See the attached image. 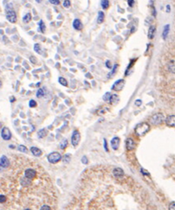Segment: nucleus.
<instances>
[{
	"label": "nucleus",
	"mask_w": 175,
	"mask_h": 210,
	"mask_svg": "<svg viewBox=\"0 0 175 210\" xmlns=\"http://www.w3.org/2000/svg\"><path fill=\"white\" fill-rule=\"evenodd\" d=\"M18 150H19L20 152H23V153H27V152H28V149L24 145H19V147H18Z\"/></svg>",
	"instance_id": "obj_28"
},
{
	"label": "nucleus",
	"mask_w": 175,
	"mask_h": 210,
	"mask_svg": "<svg viewBox=\"0 0 175 210\" xmlns=\"http://www.w3.org/2000/svg\"><path fill=\"white\" fill-rule=\"evenodd\" d=\"M171 10V8H170V6L169 5H167L166 6V12L167 13H169Z\"/></svg>",
	"instance_id": "obj_47"
},
{
	"label": "nucleus",
	"mask_w": 175,
	"mask_h": 210,
	"mask_svg": "<svg viewBox=\"0 0 175 210\" xmlns=\"http://www.w3.org/2000/svg\"><path fill=\"white\" fill-rule=\"evenodd\" d=\"M34 50L36 52H37L38 54H40L41 53V47L39 44L36 43L34 46Z\"/></svg>",
	"instance_id": "obj_29"
},
{
	"label": "nucleus",
	"mask_w": 175,
	"mask_h": 210,
	"mask_svg": "<svg viewBox=\"0 0 175 210\" xmlns=\"http://www.w3.org/2000/svg\"><path fill=\"white\" fill-rule=\"evenodd\" d=\"M125 146L128 151H132V150H133L135 147V143L134 141L131 138H127L125 141Z\"/></svg>",
	"instance_id": "obj_9"
},
{
	"label": "nucleus",
	"mask_w": 175,
	"mask_h": 210,
	"mask_svg": "<svg viewBox=\"0 0 175 210\" xmlns=\"http://www.w3.org/2000/svg\"><path fill=\"white\" fill-rule=\"evenodd\" d=\"M141 104H142V101H141V100H137L136 101H135V105L137 106H140Z\"/></svg>",
	"instance_id": "obj_45"
},
{
	"label": "nucleus",
	"mask_w": 175,
	"mask_h": 210,
	"mask_svg": "<svg viewBox=\"0 0 175 210\" xmlns=\"http://www.w3.org/2000/svg\"><path fill=\"white\" fill-rule=\"evenodd\" d=\"M36 1L37 3H40L42 1V0H36Z\"/></svg>",
	"instance_id": "obj_48"
},
{
	"label": "nucleus",
	"mask_w": 175,
	"mask_h": 210,
	"mask_svg": "<svg viewBox=\"0 0 175 210\" xmlns=\"http://www.w3.org/2000/svg\"><path fill=\"white\" fill-rule=\"evenodd\" d=\"M49 2L51 4H53L55 5H58L60 4V1L59 0H49Z\"/></svg>",
	"instance_id": "obj_39"
},
{
	"label": "nucleus",
	"mask_w": 175,
	"mask_h": 210,
	"mask_svg": "<svg viewBox=\"0 0 175 210\" xmlns=\"http://www.w3.org/2000/svg\"><path fill=\"white\" fill-rule=\"evenodd\" d=\"M111 96V95L110 92H106V93L105 94V95L103 96V101L109 102V98H110Z\"/></svg>",
	"instance_id": "obj_31"
},
{
	"label": "nucleus",
	"mask_w": 175,
	"mask_h": 210,
	"mask_svg": "<svg viewBox=\"0 0 175 210\" xmlns=\"http://www.w3.org/2000/svg\"><path fill=\"white\" fill-rule=\"evenodd\" d=\"M59 82L60 83V84L63 85V86H68V82H67V80L65 79L64 78H62V77L59 78Z\"/></svg>",
	"instance_id": "obj_26"
},
{
	"label": "nucleus",
	"mask_w": 175,
	"mask_h": 210,
	"mask_svg": "<svg viewBox=\"0 0 175 210\" xmlns=\"http://www.w3.org/2000/svg\"><path fill=\"white\" fill-rule=\"evenodd\" d=\"M165 120V116L162 113L155 114L150 118V122L154 126H158L161 124Z\"/></svg>",
	"instance_id": "obj_2"
},
{
	"label": "nucleus",
	"mask_w": 175,
	"mask_h": 210,
	"mask_svg": "<svg viewBox=\"0 0 175 210\" xmlns=\"http://www.w3.org/2000/svg\"><path fill=\"white\" fill-rule=\"evenodd\" d=\"M169 210H175V202H172L169 205Z\"/></svg>",
	"instance_id": "obj_41"
},
{
	"label": "nucleus",
	"mask_w": 175,
	"mask_h": 210,
	"mask_svg": "<svg viewBox=\"0 0 175 210\" xmlns=\"http://www.w3.org/2000/svg\"><path fill=\"white\" fill-rule=\"evenodd\" d=\"M118 65H117V64H115V65H114V68H112V71L111 72H109V74H108V77L110 78V77H111L112 75H114V74H115V73L116 72V71H117V68H118Z\"/></svg>",
	"instance_id": "obj_27"
},
{
	"label": "nucleus",
	"mask_w": 175,
	"mask_h": 210,
	"mask_svg": "<svg viewBox=\"0 0 175 210\" xmlns=\"http://www.w3.org/2000/svg\"><path fill=\"white\" fill-rule=\"evenodd\" d=\"M125 84V81L124 79H121L117 80L112 85V89L115 91H121L123 89V88L124 87Z\"/></svg>",
	"instance_id": "obj_4"
},
{
	"label": "nucleus",
	"mask_w": 175,
	"mask_h": 210,
	"mask_svg": "<svg viewBox=\"0 0 175 210\" xmlns=\"http://www.w3.org/2000/svg\"><path fill=\"white\" fill-rule=\"evenodd\" d=\"M31 14L29 13H27L23 17V22L25 23H29L30 21H31Z\"/></svg>",
	"instance_id": "obj_22"
},
{
	"label": "nucleus",
	"mask_w": 175,
	"mask_h": 210,
	"mask_svg": "<svg viewBox=\"0 0 175 210\" xmlns=\"http://www.w3.org/2000/svg\"><path fill=\"white\" fill-rule=\"evenodd\" d=\"M63 6L66 8H69L71 7V2L69 0H65L63 3Z\"/></svg>",
	"instance_id": "obj_33"
},
{
	"label": "nucleus",
	"mask_w": 175,
	"mask_h": 210,
	"mask_svg": "<svg viewBox=\"0 0 175 210\" xmlns=\"http://www.w3.org/2000/svg\"><path fill=\"white\" fill-rule=\"evenodd\" d=\"M47 134H48V131L46 130L45 129H41L37 133L38 137L40 138H44L45 136H46Z\"/></svg>",
	"instance_id": "obj_21"
},
{
	"label": "nucleus",
	"mask_w": 175,
	"mask_h": 210,
	"mask_svg": "<svg viewBox=\"0 0 175 210\" xmlns=\"http://www.w3.org/2000/svg\"><path fill=\"white\" fill-rule=\"evenodd\" d=\"M120 138L118 137H115L111 141V145L113 150H117L120 146Z\"/></svg>",
	"instance_id": "obj_11"
},
{
	"label": "nucleus",
	"mask_w": 175,
	"mask_h": 210,
	"mask_svg": "<svg viewBox=\"0 0 175 210\" xmlns=\"http://www.w3.org/2000/svg\"><path fill=\"white\" fill-rule=\"evenodd\" d=\"M80 139V135L79 132L77 130H75L73 132L72 138H71V142L72 144L74 147H76L78 145Z\"/></svg>",
	"instance_id": "obj_5"
},
{
	"label": "nucleus",
	"mask_w": 175,
	"mask_h": 210,
	"mask_svg": "<svg viewBox=\"0 0 175 210\" xmlns=\"http://www.w3.org/2000/svg\"><path fill=\"white\" fill-rule=\"evenodd\" d=\"M36 105H37V103H36V101H34V100H31L29 101V106L31 108H33L35 107Z\"/></svg>",
	"instance_id": "obj_34"
},
{
	"label": "nucleus",
	"mask_w": 175,
	"mask_h": 210,
	"mask_svg": "<svg viewBox=\"0 0 175 210\" xmlns=\"http://www.w3.org/2000/svg\"><path fill=\"white\" fill-rule=\"evenodd\" d=\"M50 207L46 205H44L43 206H42L40 208V210H50Z\"/></svg>",
	"instance_id": "obj_46"
},
{
	"label": "nucleus",
	"mask_w": 175,
	"mask_h": 210,
	"mask_svg": "<svg viewBox=\"0 0 175 210\" xmlns=\"http://www.w3.org/2000/svg\"><path fill=\"white\" fill-rule=\"evenodd\" d=\"M39 28H40V31L42 32V33H45V30H46V26L42 20H41L39 21Z\"/></svg>",
	"instance_id": "obj_25"
},
{
	"label": "nucleus",
	"mask_w": 175,
	"mask_h": 210,
	"mask_svg": "<svg viewBox=\"0 0 175 210\" xmlns=\"http://www.w3.org/2000/svg\"><path fill=\"white\" fill-rule=\"evenodd\" d=\"M30 62H31V63H33V64H36V63H37V59H36V57H35L34 56H30Z\"/></svg>",
	"instance_id": "obj_38"
},
{
	"label": "nucleus",
	"mask_w": 175,
	"mask_h": 210,
	"mask_svg": "<svg viewBox=\"0 0 175 210\" xmlns=\"http://www.w3.org/2000/svg\"><path fill=\"white\" fill-rule=\"evenodd\" d=\"M36 171L33 169L28 168L24 172V176L26 179L29 180H33L36 176Z\"/></svg>",
	"instance_id": "obj_6"
},
{
	"label": "nucleus",
	"mask_w": 175,
	"mask_h": 210,
	"mask_svg": "<svg viewBox=\"0 0 175 210\" xmlns=\"http://www.w3.org/2000/svg\"><path fill=\"white\" fill-rule=\"evenodd\" d=\"M30 151H31L32 154L34 155V156H36V157H39V156H40L41 155H42V150H41L40 149L37 148V147H31V148H30Z\"/></svg>",
	"instance_id": "obj_16"
},
{
	"label": "nucleus",
	"mask_w": 175,
	"mask_h": 210,
	"mask_svg": "<svg viewBox=\"0 0 175 210\" xmlns=\"http://www.w3.org/2000/svg\"><path fill=\"white\" fill-rule=\"evenodd\" d=\"M119 97H118L117 94H112V95L111 96L110 98H109V103L110 104L113 105H117L118 104V103H119Z\"/></svg>",
	"instance_id": "obj_15"
},
{
	"label": "nucleus",
	"mask_w": 175,
	"mask_h": 210,
	"mask_svg": "<svg viewBox=\"0 0 175 210\" xmlns=\"http://www.w3.org/2000/svg\"><path fill=\"white\" fill-rule=\"evenodd\" d=\"M103 147H104L105 150V151L108 152V145H107V141H106V139H103Z\"/></svg>",
	"instance_id": "obj_40"
},
{
	"label": "nucleus",
	"mask_w": 175,
	"mask_h": 210,
	"mask_svg": "<svg viewBox=\"0 0 175 210\" xmlns=\"http://www.w3.org/2000/svg\"><path fill=\"white\" fill-rule=\"evenodd\" d=\"M81 162L83 164H84V165H87L88 163V158H86V156H83V157L82 158Z\"/></svg>",
	"instance_id": "obj_37"
},
{
	"label": "nucleus",
	"mask_w": 175,
	"mask_h": 210,
	"mask_svg": "<svg viewBox=\"0 0 175 210\" xmlns=\"http://www.w3.org/2000/svg\"><path fill=\"white\" fill-rule=\"evenodd\" d=\"M168 69L170 72L175 74V61L171 60L168 64Z\"/></svg>",
	"instance_id": "obj_20"
},
{
	"label": "nucleus",
	"mask_w": 175,
	"mask_h": 210,
	"mask_svg": "<svg viewBox=\"0 0 175 210\" xmlns=\"http://www.w3.org/2000/svg\"><path fill=\"white\" fill-rule=\"evenodd\" d=\"M6 18H7V19L8 20L10 23H16L17 20L16 12L13 10H11L7 12Z\"/></svg>",
	"instance_id": "obj_7"
},
{
	"label": "nucleus",
	"mask_w": 175,
	"mask_h": 210,
	"mask_svg": "<svg viewBox=\"0 0 175 210\" xmlns=\"http://www.w3.org/2000/svg\"><path fill=\"white\" fill-rule=\"evenodd\" d=\"M12 134L8 128L4 127L1 131V137L5 140H9L11 138Z\"/></svg>",
	"instance_id": "obj_8"
},
{
	"label": "nucleus",
	"mask_w": 175,
	"mask_h": 210,
	"mask_svg": "<svg viewBox=\"0 0 175 210\" xmlns=\"http://www.w3.org/2000/svg\"><path fill=\"white\" fill-rule=\"evenodd\" d=\"M63 160V162L66 163H69L70 161H71V156H69V154H66L64 156Z\"/></svg>",
	"instance_id": "obj_32"
},
{
	"label": "nucleus",
	"mask_w": 175,
	"mask_h": 210,
	"mask_svg": "<svg viewBox=\"0 0 175 210\" xmlns=\"http://www.w3.org/2000/svg\"><path fill=\"white\" fill-rule=\"evenodd\" d=\"M61 159V155L59 152H53L52 153H50L48 156V160L49 162L52 164H55L56 163L59 162Z\"/></svg>",
	"instance_id": "obj_3"
},
{
	"label": "nucleus",
	"mask_w": 175,
	"mask_h": 210,
	"mask_svg": "<svg viewBox=\"0 0 175 210\" xmlns=\"http://www.w3.org/2000/svg\"><path fill=\"white\" fill-rule=\"evenodd\" d=\"M0 202H1V204L2 203H4L6 201H7V198L4 195L1 194V195H0Z\"/></svg>",
	"instance_id": "obj_36"
},
{
	"label": "nucleus",
	"mask_w": 175,
	"mask_h": 210,
	"mask_svg": "<svg viewBox=\"0 0 175 210\" xmlns=\"http://www.w3.org/2000/svg\"><path fill=\"white\" fill-rule=\"evenodd\" d=\"M73 27L75 30H81L83 28V24L79 19H75L74 22H73Z\"/></svg>",
	"instance_id": "obj_14"
},
{
	"label": "nucleus",
	"mask_w": 175,
	"mask_h": 210,
	"mask_svg": "<svg viewBox=\"0 0 175 210\" xmlns=\"http://www.w3.org/2000/svg\"><path fill=\"white\" fill-rule=\"evenodd\" d=\"M112 173H113L114 176L115 178H122L123 176L124 175V172L123 171V170L121 168H115L112 171Z\"/></svg>",
	"instance_id": "obj_13"
},
{
	"label": "nucleus",
	"mask_w": 175,
	"mask_h": 210,
	"mask_svg": "<svg viewBox=\"0 0 175 210\" xmlns=\"http://www.w3.org/2000/svg\"><path fill=\"white\" fill-rule=\"evenodd\" d=\"M13 4H11V3H10V4H7V5H6L5 7V10L6 11H9L11 10H13Z\"/></svg>",
	"instance_id": "obj_35"
},
{
	"label": "nucleus",
	"mask_w": 175,
	"mask_h": 210,
	"mask_svg": "<svg viewBox=\"0 0 175 210\" xmlns=\"http://www.w3.org/2000/svg\"><path fill=\"white\" fill-rule=\"evenodd\" d=\"M169 30H170V25L169 24H167V25H166L165 27H164L163 31L162 36L164 39H166L167 38V36H168L169 34Z\"/></svg>",
	"instance_id": "obj_19"
},
{
	"label": "nucleus",
	"mask_w": 175,
	"mask_h": 210,
	"mask_svg": "<svg viewBox=\"0 0 175 210\" xmlns=\"http://www.w3.org/2000/svg\"><path fill=\"white\" fill-rule=\"evenodd\" d=\"M105 65L108 68H109V69H111V68H112L111 63V62L109 61V60H106L105 62Z\"/></svg>",
	"instance_id": "obj_43"
},
{
	"label": "nucleus",
	"mask_w": 175,
	"mask_h": 210,
	"mask_svg": "<svg viewBox=\"0 0 175 210\" xmlns=\"http://www.w3.org/2000/svg\"><path fill=\"white\" fill-rule=\"evenodd\" d=\"M141 172L142 173V174L143 175H144V176H146V175H150V173H149L147 171V170H144L143 169H141Z\"/></svg>",
	"instance_id": "obj_44"
},
{
	"label": "nucleus",
	"mask_w": 175,
	"mask_h": 210,
	"mask_svg": "<svg viewBox=\"0 0 175 210\" xmlns=\"http://www.w3.org/2000/svg\"><path fill=\"white\" fill-rule=\"evenodd\" d=\"M68 144V140L66 138H63L62 140L60 141V147L61 149H65L67 147Z\"/></svg>",
	"instance_id": "obj_24"
},
{
	"label": "nucleus",
	"mask_w": 175,
	"mask_h": 210,
	"mask_svg": "<svg viewBox=\"0 0 175 210\" xmlns=\"http://www.w3.org/2000/svg\"><path fill=\"white\" fill-rule=\"evenodd\" d=\"M44 94H45V93H44L43 90L40 88V89H39V90L37 91V93H36V97H37L38 98H40L43 97Z\"/></svg>",
	"instance_id": "obj_30"
},
{
	"label": "nucleus",
	"mask_w": 175,
	"mask_h": 210,
	"mask_svg": "<svg viewBox=\"0 0 175 210\" xmlns=\"http://www.w3.org/2000/svg\"><path fill=\"white\" fill-rule=\"evenodd\" d=\"M0 165L1 167L3 168H6L10 165V161L7 156L5 155H2L1 158V161H0Z\"/></svg>",
	"instance_id": "obj_12"
},
{
	"label": "nucleus",
	"mask_w": 175,
	"mask_h": 210,
	"mask_svg": "<svg viewBox=\"0 0 175 210\" xmlns=\"http://www.w3.org/2000/svg\"><path fill=\"white\" fill-rule=\"evenodd\" d=\"M128 5L130 6V7H132L134 4V0H128L127 1Z\"/></svg>",
	"instance_id": "obj_42"
},
{
	"label": "nucleus",
	"mask_w": 175,
	"mask_h": 210,
	"mask_svg": "<svg viewBox=\"0 0 175 210\" xmlns=\"http://www.w3.org/2000/svg\"><path fill=\"white\" fill-rule=\"evenodd\" d=\"M150 129V126L147 123H141L136 126L134 131L138 136H144L146 133H148Z\"/></svg>",
	"instance_id": "obj_1"
},
{
	"label": "nucleus",
	"mask_w": 175,
	"mask_h": 210,
	"mask_svg": "<svg viewBox=\"0 0 175 210\" xmlns=\"http://www.w3.org/2000/svg\"><path fill=\"white\" fill-rule=\"evenodd\" d=\"M155 32H156V27L154 26H151L148 31V38L149 39H153L154 37Z\"/></svg>",
	"instance_id": "obj_17"
},
{
	"label": "nucleus",
	"mask_w": 175,
	"mask_h": 210,
	"mask_svg": "<svg viewBox=\"0 0 175 210\" xmlns=\"http://www.w3.org/2000/svg\"><path fill=\"white\" fill-rule=\"evenodd\" d=\"M101 7L103 10H106L109 6V2L108 0H101Z\"/></svg>",
	"instance_id": "obj_23"
},
{
	"label": "nucleus",
	"mask_w": 175,
	"mask_h": 210,
	"mask_svg": "<svg viewBox=\"0 0 175 210\" xmlns=\"http://www.w3.org/2000/svg\"><path fill=\"white\" fill-rule=\"evenodd\" d=\"M165 123L169 127H175V115H171L167 116L165 120Z\"/></svg>",
	"instance_id": "obj_10"
},
{
	"label": "nucleus",
	"mask_w": 175,
	"mask_h": 210,
	"mask_svg": "<svg viewBox=\"0 0 175 210\" xmlns=\"http://www.w3.org/2000/svg\"><path fill=\"white\" fill-rule=\"evenodd\" d=\"M104 19H105L104 13H103V12L102 11H100L98 12V19H97V23H98V24L102 23L103 21H104Z\"/></svg>",
	"instance_id": "obj_18"
}]
</instances>
